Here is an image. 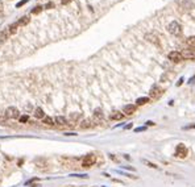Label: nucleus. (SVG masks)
Returning a JSON list of instances; mask_svg holds the SVG:
<instances>
[{"label": "nucleus", "instance_id": "f257e3e1", "mask_svg": "<svg viewBox=\"0 0 195 187\" xmlns=\"http://www.w3.org/2000/svg\"><path fill=\"white\" fill-rule=\"evenodd\" d=\"M96 162V156L95 154H87L82 161V166L83 167H91L92 165H95Z\"/></svg>", "mask_w": 195, "mask_h": 187}, {"label": "nucleus", "instance_id": "f03ea898", "mask_svg": "<svg viewBox=\"0 0 195 187\" xmlns=\"http://www.w3.org/2000/svg\"><path fill=\"white\" fill-rule=\"evenodd\" d=\"M168 30L171 33V34H174V36H179L181 33H182V28H181V25L178 24L177 21H173V23H170V24H169Z\"/></svg>", "mask_w": 195, "mask_h": 187}, {"label": "nucleus", "instance_id": "7ed1b4c3", "mask_svg": "<svg viewBox=\"0 0 195 187\" xmlns=\"http://www.w3.org/2000/svg\"><path fill=\"white\" fill-rule=\"evenodd\" d=\"M5 116L8 119H20V112L16 107H9L5 111Z\"/></svg>", "mask_w": 195, "mask_h": 187}, {"label": "nucleus", "instance_id": "20e7f679", "mask_svg": "<svg viewBox=\"0 0 195 187\" xmlns=\"http://www.w3.org/2000/svg\"><path fill=\"white\" fill-rule=\"evenodd\" d=\"M162 89H161L160 86H153L152 89L149 91V98L150 99H158L161 95H162Z\"/></svg>", "mask_w": 195, "mask_h": 187}, {"label": "nucleus", "instance_id": "39448f33", "mask_svg": "<svg viewBox=\"0 0 195 187\" xmlns=\"http://www.w3.org/2000/svg\"><path fill=\"white\" fill-rule=\"evenodd\" d=\"M175 157H178V158H186L187 157V148L183 145V144H179V145L177 146Z\"/></svg>", "mask_w": 195, "mask_h": 187}, {"label": "nucleus", "instance_id": "423d86ee", "mask_svg": "<svg viewBox=\"0 0 195 187\" xmlns=\"http://www.w3.org/2000/svg\"><path fill=\"white\" fill-rule=\"evenodd\" d=\"M169 59L171 62H174V63H179L182 59H183V57H182V53H179V52H170L169 53Z\"/></svg>", "mask_w": 195, "mask_h": 187}, {"label": "nucleus", "instance_id": "0eeeda50", "mask_svg": "<svg viewBox=\"0 0 195 187\" xmlns=\"http://www.w3.org/2000/svg\"><path fill=\"white\" fill-rule=\"evenodd\" d=\"M145 38H146V41H149V42H152L153 45H156V46H158L160 48V38L156 36V34H153V33H146L145 34Z\"/></svg>", "mask_w": 195, "mask_h": 187}, {"label": "nucleus", "instance_id": "6e6552de", "mask_svg": "<svg viewBox=\"0 0 195 187\" xmlns=\"http://www.w3.org/2000/svg\"><path fill=\"white\" fill-rule=\"evenodd\" d=\"M182 57L185 59H193V58H195V50H193V49H186V50L182 52Z\"/></svg>", "mask_w": 195, "mask_h": 187}, {"label": "nucleus", "instance_id": "1a4fd4ad", "mask_svg": "<svg viewBox=\"0 0 195 187\" xmlns=\"http://www.w3.org/2000/svg\"><path fill=\"white\" fill-rule=\"evenodd\" d=\"M94 125H95V123H92L90 119H85V120H82L81 124H79V126H81L82 129H88V128H92Z\"/></svg>", "mask_w": 195, "mask_h": 187}, {"label": "nucleus", "instance_id": "9d476101", "mask_svg": "<svg viewBox=\"0 0 195 187\" xmlns=\"http://www.w3.org/2000/svg\"><path fill=\"white\" fill-rule=\"evenodd\" d=\"M104 117V113L100 108H96L95 111H94V121H100V120H103Z\"/></svg>", "mask_w": 195, "mask_h": 187}, {"label": "nucleus", "instance_id": "9b49d317", "mask_svg": "<svg viewBox=\"0 0 195 187\" xmlns=\"http://www.w3.org/2000/svg\"><path fill=\"white\" fill-rule=\"evenodd\" d=\"M124 119V113H121L119 111H115L114 113L109 115V120H114V121H118V120H123Z\"/></svg>", "mask_w": 195, "mask_h": 187}, {"label": "nucleus", "instance_id": "f8f14e48", "mask_svg": "<svg viewBox=\"0 0 195 187\" xmlns=\"http://www.w3.org/2000/svg\"><path fill=\"white\" fill-rule=\"evenodd\" d=\"M123 112H125V115H133L136 112V106H133V104H127L123 109Z\"/></svg>", "mask_w": 195, "mask_h": 187}, {"label": "nucleus", "instance_id": "ddd939ff", "mask_svg": "<svg viewBox=\"0 0 195 187\" xmlns=\"http://www.w3.org/2000/svg\"><path fill=\"white\" fill-rule=\"evenodd\" d=\"M54 121H55V124L59 125V126H65L66 124H67V120H66V117H63V116H57L54 119Z\"/></svg>", "mask_w": 195, "mask_h": 187}, {"label": "nucleus", "instance_id": "4468645a", "mask_svg": "<svg viewBox=\"0 0 195 187\" xmlns=\"http://www.w3.org/2000/svg\"><path fill=\"white\" fill-rule=\"evenodd\" d=\"M29 21H30V19L28 17V16H23V17L17 21V25L19 26H25V25L29 24Z\"/></svg>", "mask_w": 195, "mask_h": 187}, {"label": "nucleus", "instance_id": "2eb2a0df", "mask_svg": "<svg viewBox=\"0 0 195 187\" xmlns=\"http://www.w3.org/2000/svg\"><path fill=\"white\" fill-rule=\"evenodd\" d=\"M35 116L37 119H44L45 117V112L42 111V108H36L35 109Z\"/></svg>", "mask_w": 195, "mask_h": 187}, {"label": "nucleus", "instance_id": "dca6fc26", "mask_svg": "<svg viewBox=\"0 0 195 187\" xmlns=\"http://www.w3.org/2000/svg\"><path fill=\"white\" fill-rule=\"evenodd\" d=\"M186 45L188 48H194L195 49V36H191V37L187 38V40H186Z\"/></svg>", "mask_w": 195, "mask_h": 187}, {"label": "nucleus", "instance_id": "f3484780", "mask_svg": "<svg viewBox=\"0 0 195 187\" xmlns=\"http://www.w3.org/2000/svg\"><path fill=\"white\" fill-rule=\"evenodd\" d=\"M8 36H9V32L8 30H3L2 33H0V43H3L4 41H7Z\"/></svg>", "mask_w": 195, "mask_h": 187}, {"label": "nucleus", "instance_id": "a211bd4d", "mask_svg": "<svg viewBox=\"0 0 195 187\" xmlns=\"http://www.w3.org/2000/svg\"><path fill=\"white\" fill-rule=\"evenodd\" d=\"M17 23H15V24H11L8 26V32H9V34H15L16 32H17Z\"/></svg>", "mask_w": 195, "mask_h": 187}, {"label": "nucleus", "instance_id": "6ab92c4d", "mask_svg": "<svg viewBox=\"0 0 195 187\" xmlns=\"http://www.w3.org/2000/svg\"><path fill=\"white\" fill-rule=\"evenodd\" d=\"M148 102H149V98H138L136 100V104L137 106H145Z\"/></svg>", "mask_w": 195, "mask_h": 187}, {"label": "nucleus", "instance_id": "aec40b11", "mask_svg": "<svg viewBox=\"0 0 195 187\" xmlns=\"http://www.w3.org/2000/svg\"><path fill=\"white\" fill-rule=\"evenodd\" d=\"M82 117V115L79 113V112H74V113H71L70 115V120H71V121H78V120H79Z\"/></svg>", "mask_w": 195, "mask_h": 187}, {"label": "nucleus", "instance_id": "412c9836", "mask_svg": "<svg viewBox=\"0 0 195 187\" xmlns=\"http://www.w3.org/2000/svg\"><path fill=\"white\" fill-rule=\"evenodd\" d=\"M44 123H45L46 125H54L55 124V121L54 120L50 117V116H46V117H44Z\"/></svg>", "mask_w": 195, "mask_h": 187}, {"label": "nucleus", "instance_id": "4be33fe9", "mask_svg": "<svg viewBox=\"0 0 195 187\" xmlns=\"http://www.w3.org/2000/svg\"><path fill=\"white\" fill-rule=\"evenodd\" d=\"M41 11H42V7H41V5H37L36 8L32 9V13H33V15H37V13H40Z\"/></svg>", "mask_w": 195, "mask_h": 187}, {"label": "nucleus", "instance_id": "5701e85b", "mask_svg": "<svg viewBox=\"0 0 195 187\" xmlns=\"http://www.w3.org/2000/svg\"><path fill=\"white\" fill-rule=\"evenodd\" d=\"M142 162H144V163H146V166H149V167H153V169H157V167H158L157 165H154V163H152V162H149V161H146V159H142Z\"/></svg>", "mask_w": 195, "mask_h": 187}, {"label": "nucleus", "instance_id": "b1692460", "mask_svg": "<svg viewBox=\"0 0 195 187\" xmlns=\"http://www.w3.org/2000/svg\"><path fill=\"white\" fill-rule=\"evenodd\" d=\"M20 123H26L28 120H29V117H28V115H23V116H20Z\"/></svg>", "mask_w": 195, "mask_h": 187}, {"label": "nucleus", "instance_id": "393cba45", "mask_svg": "<svg viewBox=\"0 0 195 187\" xmlns=\"http://www.w3.org/2000/svg\"><path fill=\"white\" fill-rule=\"evenodd\" d=\"M26 3H28V0H21L20 3L16 4V7H17V8H21V5H24V4H26Z\"/></svg>", "mask_w": 195, "mask_h": 187}, {"label": "nucleus", "instance_id": "a878e982", "mask_svg": "<svg viewBox=\"0 0 195 187\" xmlns=\"http://www.w3.org/2000/svg\"><path fill=\"white\" fill-rule=\"evenodd\" d=\"M53 7H54V4H53V3H48V4L45 5V8H46V9H50V8H53Z\"/></svg>", "mask_w": 195, "mask_h": 187}, {"label": "nucleus", "instance_id": "bb28decb", "mask_svg": "<svg viewBox=\"0 0 195 187\" xmlns=\"http://www.w3.org/2000/svg\"><path fill=\"white\" fill-rule=\"evenodd\" d=\"M145 129H146L145 126H140V128H136L135 132H142V130H145Z\"/></svg>", "mask_w": 195, "mask_h": 187}, {"label": "nucleus", "instance_id": "cd10ccee", "mask_svg": "<svg viewBox=\"0 0 195 187\" xmlns=\"http://www.w3.org/2000/svg\"><path fill=\"white\" fill-rule=\"evenodd\" d=\"M3 8H4V4H3V2H0V12L3 11Z\"/></svg>", "mask_w": 195, "mask_h": 187}, {"label": "nucleus", "instance_id": "c85d7f7f", "mask_svg": "<svg viewBox=\"0 0 195 187\" xmlns=\"http://www.w3.org/2000/svg\"><path fill=\"white\" fill-rule=\"evenodd\" d=\"M146 124H148L149 126H150V125H154V123H153V121H150V120H149V121H146Z\"/></svg>", "mask_w": 195, "mask_h": 187}, {"label": "nucleus", "instance_id": "c756f323", "mask_svg": "<svg viewBox=\"0 0 195 187\" xmlns=\"http://www.w3.org/2000/svg\"><path fill=\"white\" fill-rule=\"evenodd\" d=\"M182 82H183V78H181V79H179V82H178L177 84H178V86H181V84H182Z\"/></svg>", "mask_w": 195, "mask_h": 187}, {"label": "nucleus", "instance_id": "7c9ffc66", "mask_svg": "<svg viewBox=\"0 0 195 187\" xmlns=\"http://www.w3.org/2000/svg\"><path fill=\"white\" fill-rule=\"evenodd\" d=\"M129 128H132V124H128V125L125 126V129H129Z\"/></svg>", "mask_w": 195, "mask_h": 187}, {"label": "nucleus", "instance_id": "2f4dec72", "mask_svg": "<svg viewBox=\"0 0 195 187\" xmlns=\"http://www.w3.org/2000/svg\"><path fill=\"white\" fill-rule=\"evenodd\" d=\"M194 50H195V49H194Z\"/></svg>", "mask_w": 195, "mask_h": 187}]
</instances>
